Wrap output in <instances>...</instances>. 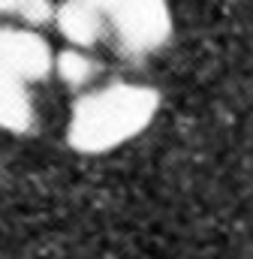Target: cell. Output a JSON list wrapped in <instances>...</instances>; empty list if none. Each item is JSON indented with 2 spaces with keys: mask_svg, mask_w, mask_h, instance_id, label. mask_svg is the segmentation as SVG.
<instances>
[{
  "mask_svg": "<svg viewBox=\"0 0 253 259\" xmlns=\"http://www.w3.org/2000/svg\"><path fill=\"white\" fill-rule=\"evenodd\" d=\"M55 24L69 46H112L130 58H148L172 39L169 0H61Z\"/></svg>",
  "mask_w": 253,
  "mask_h": 259,
  "instance_id": "cell-1",
  "label": "cell"
},
{
  "mask_svg": "<svg viewBox=\"0 0 253 259\" xmlns=\"http://www.w3.org/2000/svg\"><path fill=\"white\" fill-rule=\"evenodd\" d=\"M160 112V94L139 81H109L85 91L66 121V145L78 154H109L142 136Z\"/></svg>",
  "mask_w": 253,
  "mask_h": 259,
  "instance_id": "cell-2",
  "label": "cell"
},
{
  "mask_svg": "<svg viewBox=\"0 0 253 259\" xmlns=\"http://www.w3.org/2000/svg\"><path fill=\"white\" fill-rule=\"evenodd\" d=\"M55 72V49L30 24L0 18V130L27 133L36 124V84Z\"/></svg>",
  "mask_w": 253,
  "mask_h": 259,
  "instance_id": "cell-3",
  "label": "cell"
},
{
  "mask_svg": "<svg viewBox=\"0 0 253 259\" xmlns=\"http://www.w3.org/2000/svg\"><path fill=\"white\" fill-rule=\"evenodd\" d=\"M97 69H100V64L88 55V49L69 46L63 52H55V72L72 88H85L97 75Z\"/></svg>",
  "mask_w": 253,
  "mask_h": 259,
  "instance_id": "cell-4",
  "label": "cell"
},
{
  "mask_svg": "<svg viewBox=\"0 0 253 259\" xmlns=\"http://www.w3.org/2000/svg\"><path fill=\"white\" fill-rule=\"evenodd\" d=\"M55 15V0H0V18L18 24H43Z\"/></svg>",
  "mask_w": 253,
  "mask_h": 259,
  "instance_id": "cell-5",
  "label": "cell"
}]
</instances>
